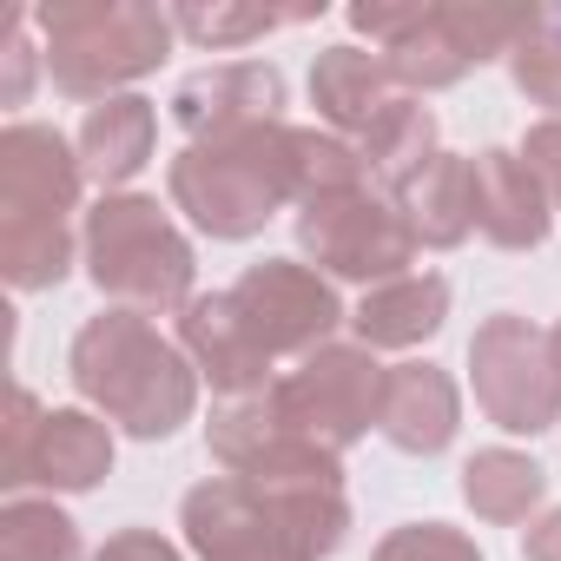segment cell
<instances>
[{
  "mask_svg": "<svg viewBox=\"0 0 561 561\" xmlns=\"http://www.w3.org/2000/svg\"><path fill=\"white\" fill-rule=\"evenodd\" d=\"M67 377L93 416H106L113 430H126L139 443H165L198 410L192 357L172 337H159L139 311H119V305L80 324V337L67 351Z\"/></svg>",
  "mask_w": 561,
  "mask_h": 561,
  "instance_id": "cell-1",
  "label": "cell"
},
{
  "mask_svg": "<svg viewBox=\"0 0 561 561\" xmlns=\"http://www.w3.org/2000/svg\"><path fill=\"white\" fill-rule=\"evenodd\" d=\"M185 548L198 561H324L351 535L344 489H251L211 476L179 502Z\"/></svg>",
  "mask_w": 561,
  "mask_h": 561,
  "instance_id": "cell-2",
  "label": "cell"
},
{
  "mask_svg": "<svg viewBox=\"0 0 561 561\" xmlns=\"http://www.w3.org/2000/svg\"><path fill=\"white\" fill-rule=\"evenodd\" d=\"M165 192L205 238L244 244L285 205L305 198L298 126L271 119V126H244V133H218V139H185L179 159L165 165Z\"/></svg>",
  "mask_w": 561,
  "mask_h": 561,
  "instance_id": "cell-3",
  "label": "cell"
},
{
  "mask_svg": "<svg viewBox=\"0 0 561 561\" xmlns=\"http://www.w3.org/2000/svg\"><path fill=\"white\" fill-rule=\"evenodd\" d=\"M80 264L100 285V298H113L119 311L159 318V311H185L192 291V238L172 225V211L146 192H100V205L80 225Z\"/></svg>",
  "mask_w": 561,
  "mask_h": 561,
  "instance_id": "cell-4",
  "label": "cell"
},
{
  "mask_svg": "<svg viewBox=\"0 0 561 561\" xmlns=\"http://www.w3.org/2000/svg\"><path fill=\"white\" fill-rule=\"evenodd\" d=\"M41 27L47 73L67 100H119V87L146 80L172 54V8L146 0H60V8H27Z\"/></svg>",
  "mask_w": 561,
  "mask_h": 561,
  "instance_id": "cell-5",
  "label": "cell"
},
{
  "mask_svg": "<svg viewBox=\"0 0 561 561\" xmlns=\"http://www.w3.org/2000/svg\"><path fill=\"white\" fill-rule=\"evenodd\" d=\"M528 21V8H377V0L351 8V27L377 41L403 93H443L476 67L508 60Z\"/></svg>",
  "mask_w": 561,
  "mask_h": 561,
  "instance_id": "cell-6",
  "label": "cell"
},
{
  "mask_svg": "<svg viewBox=\"0 0 561 561\" xmlns=\"http://www.w3.org/2000/svg\"><path fill=\"white\" fill-rule=\"evenodd\" d=\"M298 251L324 277H351V285L377 291L416 264L423 244L383 185H357V192H324L298 205Z\"/></svg>",
  "mask_w": 561,
  "mask_h": 561,
  "instance_id": "cell-7",
  "label": "cell"
},
{
  "mask_svg": "<svg viewBox=\"0 0 561 561\" xmlns=\"http://www.w3.org/2000/svg\"><path fill=\"white\" fill-rule=\"evenodd\" d=\"M383 383H390V370L377 364V351L324 344V351L298 357V370H285L271 383V403L298 436H311L331 456H344L351 443H364L383 423Z\"/></svg>",
  "mask_w": 561,
  "mask_h": 561,
  "instance_id": "cell-8",
  "label": "cell"
},
{
  "mask_svg": "<svg viewBox=\"0 0 561 561\" xmlns=\"http://www.w3.org/2000/svg\"><path fill=\"white\" fill-rule=\"evenodd\" d=\"M469 383H476V410L508 436H541L561 423V370H554L548 331H535L515 311H495L476 324Z\"/></svg>",
  "mask_w": 561,
  "mask_h": 561,
  "instance_id": "cell-9",
  "label": "cell"
},
{
  "mask_svg": "<svg viewBox=\"0 0 561 561\" xmlns=\"http://www.w3.org/2000/svg\"><path fill=\"white\" fill-rule=\"evenodd\" d=\"M205 449L225 462V476H238L251 489H344V456L298 436L277 416L271 390L218 403L211 423H205Z\"/></svg>",
  "mask_w": 561,
  "mask_h": 561,
  "instance_id": "cell-10",
  "label": "cell"
},
{
  "mask_svg": "<svg viewBox=\"0 0 561 561\" xmlns=\"http://www.w3.org/2000/svg\"><path fill=\"white\" fill-rule=\"evenodd\" d=\"M231 298L271 357H311V351L337 344V324H351L344 298L331 291V277L318 264H298V257L251 264L231 285Z\"/></svg>",
  "mask_w": 561,
  "mask_h": 561,
  "instance_id": "cell-11",
  "label": "cell"
},
{
  "mask_svg": "<svg viewBox=\"0 0 561 561\" xmlns=\"http://www.w3.org/2000/svg\"><path fill=\"white\" fill-rule=\"evenodd\" d=\"M87 165L67 133L14 119L0 133V225H67L80 211Z\"/></svg>",
  "mask_w": 561,
  "mask_h": 561,
  "instance_id": "cell-12",
  "label": "cell"
},
{
  "mask_svg": "<svg viewBox=\"0 0 561 561\" xmlns=\"http://www.w3.org/2000/svg\"><path fill=\"white\" fill-rule=\"evenodd\" d=\"M179 351L192 357V370L218 390V403H238V397H257L271 390V351L257 344V331L244 324L238 298L231 291H198L185 311H179Z\"/></svg>",
  "mask_w": 561,
  "mask_h": 561,
  "instance_id": "cell-13",
  "label": "cell"
},
{
  "mask_svg": "<svg viewBox=\"0 0 561 561\" xmlns=\"http://www.w3.org/2000/svg\"><path fill=\"white\" fill-rule=\"evenodd\" d=\"M172 119H179L185 139L271 126V119H285V73L271 60H225V67L185 73L179 93H172Z\"/></svg>",
  "mask_w": 561,
  "mask_h": 561,
  "instance_id": "cell-14",
  "label": "cell"
},
{
  "mask_svg": "<svg viewBox=\"0 0 561 561\" xmlns=\"http://www.w3.org/2000/svg\"><path fill=\"white\" fill-rule=\"evenodd\" d=\"M554 225V198L535 179V165L508 146L476 152V231L495 251H535Z\"/></svg>",
  "mask_w": 561,
  "mask_h": 561,
  "instance_id": "cell-15",
  "label": "cell"
},
{
  "mask_svg": "<svg viewBox=\"0 0 561 561\" xmlns=\"http://www.w3.org/2000/svg\"><path fill=\"white\" fill-rule=\"evenodd\" d=\"M383 443L403 449V456H443L462 430V390L443 364L430 357H410V364H390V383H383Z\"/></svg>",
  "mask_w": 561,
  "mask_h": 561,
  "instance_id": "cell-16",
  "label": "cell"
},
{
  "mask_svg": "<svg viewBox=\"0 0 561 561\" xmlns=\"http://www.w3.org/2000/svg\"><path fill=\"white\" fill-rule=\"evenodd\" d=\"M152 146H159V106L146 93H119V100L87 106V119L73 133V152L100 192H126V179L146 172Z\"/></svg>",
  "mask_w": 561,
  "mask_h": 561,
  "instance_id": "cell-17",
  "label": "cell"
},
{
  "mask_svg": "<svg viewBox=\"0 0 561 561\" xmlns=\"http://www.w3.org/2000/svg\"><path fill=\"white\" fill-rule=\"evenodd\" d=\"M113 476V423L93 410H47L34 456H27V489L47 495H87Z\"/></svg>",
  "mask_w": 561,
  "mask_h": 561,
  "instance_id": "cell-18",
  "label": "cell"
},
{
  "mask_svg": "<svg viewBox=\"0 0 561 561\" xmlns=\"http://www.w3.org/2000/svg\"><path fill=\"white\" fill-rule=\"evenodd\" d=\"M397 100V73L383 67V54H364V47H324L318 67H311V106L324 119V133L337 139H364L383 106Z\"/></svg>",
  "mask_w": 561,
  "mask_h": 561,
  "instance_id": "cell-19",
  "label": "cell"
},
{
  "mask_svg": "<svg viewBox=\"0 0 561 561\" xmlns=\"http://www.w3.org/2000/svg\"><path fill=\"white\" fill-rule=\"evenodd\" d=\"M443 318H449V277L436 271H403L390 285L364 291V305L351 311L364 351H416L443 331Z\"/></svg>",
  "mask_w": 561,
  "mask_h": 561,
  "instance_id": "cell-20",
  "label": "cell"
},
{
  "mask_svg": "<svg viewBox=\"0 0 561 561\" xmlns=\"http://www.w3.org/2000/svg\"><path fill=\"white\" fill-rule=\"evenodd\" d=\"M397 205H403L416 244H430V251H456V244L476 231V159H462V152H436V159L397 192Z\"/></svg>",
  "mask_w": 561,
  "mask_h": 561,
  "instance_id": "cell-21",
  "label": "cell"
},
{
  "mask_svg": "<svg viewBox=\"0 0 561 561\" xmlns=\"http://www.w3.org/2000/svg\"><path fill=\"white\" fill-rule=\"evenodd\" d=\"M548 495V469L522 449H476L462 462V502L476 508V522H495V528H515L541 508Z\"/></svg>",
  "mask_w": 561,
  "mask_h": 561,
  "instance_id": "cell-22",
  "label": "cell"
},
{
  "mask_svg": "<svg viewBox=\"0 0 561 561\" xmlns=\"http://www.w3.org/2000/svg\"><path fill=\"white\" fill-rule=\"evenodd\" d=\"M357 152H364V165H370V179L397 198L443 146H436V113L416 100V93H397L390 106H383V119L357 139Z\"/></svg>",
  "mask_w": 561,
  "mask_h": 561,
  "instance_id": "cell-23",
  "label": "cell"
},
{
  "mask_svg": "<svg viewBox=\"0 0 561 561\" xmlns=\"http://www.w3.org/2000/svg\"><path fill=\"white\" fill-rule=\"evenodd\" d=\"M0 561H87L80 522L54 495H14L0 508Z\"/></svg>",
  "mask_w": 561,
  "mask_h": 561,
  "instance_id": "cell-24",
  "label": "cell"
},
{
  "mask_svg": "<svg viewBox=\"0 0 561 561\" xmlns=\"http://www.w3.org/2000/svg\"><path fill=\"white\" fill-rule=\"evenodd\" d=\"M73 271V225H0V277L14 291H54Z\"/></svg>",
  "mask_w": 561,
  "mask_h": 561,
  "instance_id": "cell-25",
  "label": "cell"
},
{
  "mask_svg": "<svg viewBox=\"0 0 561 561\" xmlns=\"http://www.w3.org/2000/svg\"><path fill=\"white\" fill-rule=\"evenodd\" d=\"M508 73H515V93L528 106H548V119H561V14L528 21V34L508 54Z\"/></svg>",
  "mask_w": 561,
  "mask_h": 561,
  "instance_id": "cell-26",
  "label": "cell"
},
{
  "mask_svg": "<svg viewBox=\"0 0 561 561\" xmlns=\"http://www.w3.org/2000/svg\"><path fill=\"white\" fill-rule=\"evenodd\" d=\"M291 21H311V8L305 14H271V8H172V27L185 41L211 47V54L244 47V41H264L271 27H291Z\"/></svg>",
  "mask_w": 561,
  "mask_h": 561,
  "instance_id": "cell-27",
  "label": "cell"
},
{
  "mask_svg": "<svg viewBox=\"0 0 561 561\" xmlns=\"http://www.w3.org/2000/svg\"><path fill=\"white\" fill-rule=\"evenodd\" d=\"M370 561H482V548L449 522H403L370 548Z\"/></svg>",
  "mask_w": 561,
  "mask_h": 561,
  "instance_id": "cell-28",
  "label": "cell"
},
{
  "mask_svg": "<svg viewBox=\"0 0 561 561\" xmlns=\"http://www.w3.org/2000/svg\"><path fill=\"white\" fill-rule=\"evenodd\" d=\"M41 416H47V403H41L27 383H14V397H8V423H0V489H8V495L27 489V456H34Z\"/></svg>",
  "mask_w": 561,
  "mask_h": 561,
  "instance_id": "cell-29",
  "label": "cell"
},
{
  "mask_svg": "<svg viewBox=\"0 0 561 561\" xmlns=\"http://www.w3.org/2000/svg\"><path fill=\"white\" fill-rule=\"evenodd\" d=\"M34 14H14V27H8V80H0V106H27V93H34V67L47 60V54H34Z\"/></svg>",
  "mask_w": 561,
  "mask_h": 561,
  "instance_id": "cell-30",
  "label": "cell"
},
{
  "mask_svg": "<svg viewBox=\"0 0 561 561\" xmlns=\"http://www.w3.org/2000/svg\"><path fill=\"white\" fill-rule=\"evenodd\" d=\"M522 159L535 165V179L548 185V198H554V211H561V119H535L528 139H522Z\"/></svg>",
  "mask_w": 561,
  "mask_h": 561,
  "instance_id": "cell-31",
  "label": "cell"
},
{
  "mask_svg": "<svg viewBox=\"0 0 561 561\" xmlns=\"http://www.w3.org/2000/svg\"><path fill=\"white\" fill-rule=\"evenodd\" d=\"M93 561H185V554H179V541H165L159 528H119V535L100 541Z\"/></svg>",
  "mask_w": 561,
  "mask_h": 561,
  "instance_id": "cell-32",
  "label": "cell"
},
{
  "mask_svg": "<svg viewBox=\"0 0 561 561\" xmlns=\"http://www.w3.org/2000/svg\"><path fill=\"white\" fill-rule=\"evenodd\" d=\"M522 561H561V508H541L522 535Z\"/></svg>",
  "mask_w": 561,
  "mask_h": 561,
  "instance_id": "cell-33",
  "label": "cell"
},
{
  "mask_svg": "<svg viewBox=\"0 0 561 561\" xmlns=\"http://www.w3.org/2000/svg\"><path fill=\"white\" fill-rule=\"evenodd\" d=\"M548 351H554V370H561V318H554V331H548Z\"/></svg>",
  "mask_w": 561,
  "mask_h": 561,
  "instance_id": "cell-34",
  "label": "cell"
}]
</instances>
